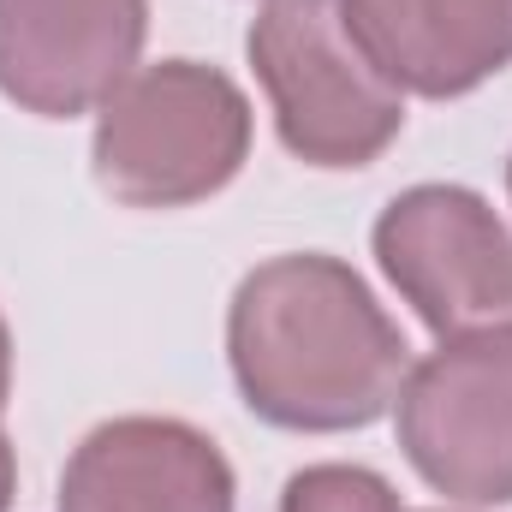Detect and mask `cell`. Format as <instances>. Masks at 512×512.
<instances>
[{
  "label": "cell",
  "instance_id": "cell-12",
  "mask_svg": "<svg viewBox=\"0 0 512 512\" xmlns=\"http://www.w3.org/2000/svg\"><path fill=\"white\" fill-rule=\"evenodd\" d=\"M507 197H512V161H507Z\"/></svg>",
  "mask_w": 512,
  "mask_h": 512
},
{
  "label": "cell",
  "instance_id": "cell-10",
  "mask_svg": "<svg viewBox=\"0 0 512 512\" xmlns=\"http://www.w3.org/2000/svg\"><path fill=\"white\" fill-rule=\"evenodd\" d=\"M12 495H18V459H12V441L0 435V512H12Z\"/></svg>",
  "mask_w": 512,
  "mask_h": 512
},
{
  "label": "cell",
  "instance_id": "cell-2",
  "mask_svg": "<svg viewBox=\"0 0 512 512\" xmlns=\"http://www.w3.org/2000/svg\"><path fill=\"white\" fill-rule=\"evenodd\" d=\"M245 90L203 60H155L96 108V185L126 209H185L227 191L251 161Z\"/></svg>",
  "mask_w": 512,
  "mask_h": 512
},
{
  "label": "cell",
  "instance_id": "cell-6",
  "mask_svg": "<svg viewBox=\"0 0 512 512\" xmlns=\"http://www.w3.org/2000/svg\"><path fill=\"white\" fill-rule=\"evenodd\" d=\"M149 36V0H0V96L36 120L96 114Z\"/></svg>",
  "mask_w": 512,
  "mask_h": 512
},
{
  "label": "cell",
  "instance_id": "cell-9",
  "mask_svg": "<svg viewBox=\"0 0 512 512\" xmlns=\"http://www.w3.org/2000/svg\"><path fill=\"white\" fill-rule=\"evenodd\" d=\"M280 512H411L370 465H304L286 477Z\"/></svg>",
  "mask_w": 512,
  "mask_h": 512
},
{
  "label": "cell",
  "instance_id": "cell-4",
  "mask_svg": "<svg viewBox=\"0 0 512 512\" xmlns=\"http://www.w3.org/2000/svg\"><path fill=\"white\" fill-rule=\"evenodd\" d=\"M393 429L435 495L459 507H512V322L453 334L411 364Z\"/></svg>",
  "mask_w": 512,
  "mask_h": 512
},
{
  "label": "cell",
  "instance_id": "cell-8",
  "mask_svg": "<svg viewBox=\"0 0 512 512\" xmlns=\"http://www.w3.org/2000/svg\"><path fill=\"white\" fill-rule=\"evenodd\" d=\"M399 96L459 102L512 66V0H340Z\"/></svg>",
  "mask_w": 512,
  "mask_h": 512
},
{
  "label": "cell",
  "instance_id": "cell-11",
  "mask_svg": "<svg viewBox=\"0 0 512 512\" xmlns=\"http://www.w3.org/2000/svg\"><path fill=\"white\" fill-rule=\"evenodd\" d=\"M6 399H12V328L0 316V417H6Z\"/></svg>",
  "mask_w": 512,
  "mask_h": 512
},
{
  "label": "cell",
  "instance_id": "cell-1",
  "mask_svg": "<svg viewBox=\"0 0 512 512\" xmlns=\"http://www.w3.org/2000/svg\"><path fill=\"white\" fill-rule=\"evenodd\" d=\"M227 364L262 423L346 435L393 411L411 346L352 262L292 251L239 280L227 304Z\"/></svg>",
  "mask_w": 512,
  "mask_h": 512
},
{
  "label": "cell",
  "instance_id": "cell-5",
  "mask_svg": "<svg viewBox=\"0 0 512 512\" xmlns=\"http://www.w3.org/2000/svg\"><path fill=\"white\" fill-rule=\"evenodd\" d=\"M376 262L435 340L512 322V233L471 185H411L382 209Z\"/></svg>",
  "mask_w": 512,
  "mask_h": 512
},
{
  "label": "cell",
  "instance_id": "cell-7",
  "mask_svg": "<svg viewBox=\"0 0 512 512\" xmlns=\"http://www.w3.org/2000/svg\"><path fill=\"white\" fill-rule=\"evenodd\" d=\"M54 512H239V477L185 417H108L72 447Z\"/></svg>",
  "mask_w": 512,
  "mask_h": 512
},
{
  "label": "cell",
  "instance_id": "cell-3",
  "mask_svg": "<svg viewBox=\"0 0 512 512\" xmlns=\"http://www.w3.org/2000/svg\"><path fill=\"white\" fill-rule=\"evenodd\" d=\"M245 54L280 143L304 167H370L405 131V96L358 48L340 0H262Z\"/></svg>",
  "mask_w": 512,
  "mask_h": 512
},
{
  "label": "cell",
  "instance_id": "cell-13",
  "mask_svg": "<svg viewBox=\"0 0 512 512\" xmlns=\"http://www.w3.org/2000/svg\"><path fill=\"white\" fill-rule=\"evenodd\" d=\"M423 512H447V507H423Z\"/></svg>",
  "mask_w": 512,
  "mask_h": 512
}]
</instances>
